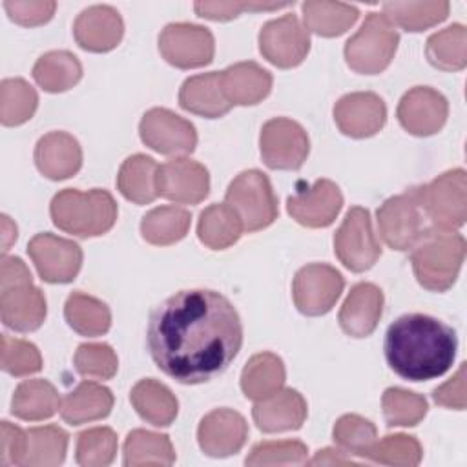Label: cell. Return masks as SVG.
<instances>
[{
  "label": "cell",
  "mask_w": 467,
  "mask_h": 467,
  "mask_svg": "<svg viewBox=\"0 0 467 467\" xmlns=\"http://www.w3.org/2000/svg\"><path fill=\"white\" fill-rule=\"evenodd\" d=\"M310 465H343V463H356L350 456H347L345 451L341 449H332V447H327V449H321L316 452V456L312 460H308Z\"/></svg>",
  "instance_id": "cell-54"
},
{
  "label": "cell",
  "mask_w": 467,
  "mask_h": 467,
  "mask_svg": "<svg viewBox=\"0 0 467 467\" xmlns=\"http://www.w3.org/2000/svg\"><path fill=\"white\" fill-rule=\"evenodd\" d=\"M383 416L389 427H414L427 414V400L412 390L389 387L381 398Z\"/></svg>",
  "instance_id": "cell-44"
},
{
  "label": "cell",
  "mask_w": 467,
  "mask_h": 467,
  "mask_svg": "<svg viewBox=\"0 0 467 467\" xmlns=\"http://www.w3.org/2000/svg\"><path fill=\"white\" fill-rule=\"evenodd\" d=\"M292 4H261V2H195L193 9L201 18L224 22L239 16L243 11H274Z\"/></svg>",
  "instance_id": "cell-50"
},
{
  "label": "cell",
  "mask_w": 467,
  "mask_h": 467,
  "mask_svg": "<svg viewBox=\"0 0 467 467\" xmlns=\"http://www.w3.org/2000/svg\"><path fill=\"white\" fill-rule=\"evenodd\" d=\"M465 259V239L456 230L429 226L414 244L410 263L418 283L431 292L449 290Z\"/></svg>",
  "instance_id": "cell-4"
},
{
  "label": "cell",
  "mask_w": 467,
  "mask_h": 467,
  "mask_svg": "<svg viewBox=\"0 0 467 467\" xmlns=\"http://www.w3.org/2000/svg\"><path fill=\"white\" fill-rule=\"evenodd\" d=\"M64 317L67 325L80 336L97 337L104 336L111 327L109 306L80 290L67 296L64 305Z\"/></svg>",
  "instance_id": "cell-33"
},
{
  "label": "cell",
  "mask_w": 467,
  "mask_h": 467,
  "mask_svg": "<svg viewBox=\"0 0 467 467\" xmlns=\"http://www.w3.org/2000/svg\"><path fill=\"white\" fill-rule=\"evenodd\" d=\"M117 434L109 427L86 429L77 436V463L82 467H106L117 454Z\"/></svg>",
  "instance_id": "cell-45"
},
{
  "label": "cell",
  "mask_w": 467,
  "mask_h": 467,
  "mask_svg": "<svg viewBox=\"0 0 467 467\" xmlns=\"http://www.w3.org/2000/svg\"><path fill=\"white\" fill-rule=\"evenodd\" d=\"M47 314L44 292L33 285L29 268L20 257H2L0 265V317L16 332L40 328Z\"/></svg>",
  "instance_id": "cell-5"
},
{
  "label": "cell",
  "mask_w": 467,
  "mask_h": 467,
  "mask_svg": "<svg viewBox=\"0 0 467 467\" xmlns=\"http://www.w3.org/2000/svg\"><path fill=\"white\" fill-rule=\"evenodd\" d=\"M385 359L403 379L427 381L443 376L456 358L452 327L427 314L400 316L385 334Z\"/></svg>",
  "instance_id": "cell-2"
},
{
  "label": "cell",
  "mask_w": 467,
  "mask_h": 467,
  "mask_svg": "<svg viewBox=\"0 0 467 467\" xmlns=\"http://www.w3.org/2000/svg\"><path fill=\"white\" fill-rule=\"evenodd\" d=\"M334 252L350 272H365L374 266L381 255V246L372 230L370 212L363 206H352L334 234Z\"/></svg>",
  "instance_id": "cell-10"
},
{
  "label": "cell",
  "mask_w": 467,
  "mask_h": 467,
  "mask_svg": "<svg viewBox=\"0 0 467 467\" xmlns=\"http://www.w3.org/2000/svg\"><path fill=\"white\" fill-rule=\"evenodd\" d=\"M179 104L182 109L206 119H219L232 109V104L223 93L219 71L186 78L179 89Z\"/></svg>",
  "instance_id": "cell-27"
},
{
  "label": "cell",
  "mask_w": 467,
  "mask_h": 467,
  "mask_svg": "<svg viewBox=\"0 0 467 467\" xmlns=\"http://www.w3.org/2000/svg\"><path fill=\"white\" fill-rule=\"evenodd\" d=\"M140 140L162 155H186L197 146L195 126L166 108L148 109L139 122Z\"/></svg>",
  "instance_id": "cell-15"
},
{
  "label": "cell",
  "mask_w": 467,
  "mask_h": 467,
  "mask_svg": "<svg viewBox=\"0 0 467 467\" xmlns=\"http://www.w3.org/2000/svg\"><path fill=\"white\" fill-rule=\"evenodd\" d=\"M146 343L153 363L184 385L223 374L243 345L235 306L215 290H179L150 312Z\"/></svg>",
  "instance_id": "cell-1"
},
{
  "label": "cell",
  "mask_w": 467,
  "mask_h": 467,
  "mask_svg": "<svg viewBox=\"0 0 467 467\" xmlns=\"http://www.w3.org/2000/svg\"><path fill=\"white\" fill-rule=\"evenodd\" d=\"M35 164L38 171L51 181L69 179L82 166V148L73 135L49 131L42 135L35 146Z\"/></svg>",
  "instance_id": "cell-25"
},
{
  "label": "cell",
  "mask_w": 467,
  "mask_h": 467,
  "mask_svg": "<svg viewBox=\"0 0 467 467\" xmlns=\"http://www.w3.org/2000/svg\"><path fill=\"white\" fill-rule=\"evenodd\" d=\"M343 288L345 279L339 270L325 263H310L294 275V305L305 316H323L332 310Z\"/></svg>",
  "instance_id": "cell-13"
},
{
  "label": "cell",
  "mask_w": 467,
  "mask_h": 467,
  "mask_svg": "<svg viewBox=\"0 0 467 467\" xmlns=\"http://www.w3.org/2000/svg\"><path fill=\"white\" fill-rule=\"evenodd\" d=\"M159 164L150 155L128 157L117 173V188L124 199L135 204H150L159 197Z\"/></svg>",
  "instance_id": "cell-29"
},
{
  "label": "cell",
  "mask_w": 467,
  "mask_h": 467,
  "mask_svg": "<svg viewBox=\"0 0 467 467\" xmlns=\"http://www.w3.org/2000/svg\"><path fill=\"white\" fill-rule=\"evenodd\" d=\"M60 410V398L47 379H24L13 394L11 412L26 421H40Z\"/></svg>",
  "instance_id": "cell-34"
},
{
  "label": "cell",
  "mask_w": 467,
  "mask_h": 467,
  "mask_svg": "<svg viewBox=\"0 0 467 467\" xmlns=\"http://www.w3.org/2000/svg\"><path fill=\"white\" fill-rule=\"evenodd\" d=\"M383 301V292L374 283L354 285L337 314L341 330L352 337L370 336L381 319Z\"/></svg>",
  "instance_id": "cell-23"
},
{
  "label": "cell",
  "mask_w": 467,
  "mask_h": 467,
  "mask_svg": "<svg viewBox=\"0 0 467 467\" xmlns=\"http://www.w3.org/2000/svg\"><path fill=\"white\" fill-rule=\"evenodd\" d=\"M376 215L381 239L389 248L398 252L412 250L431 226L412 188L389 197L378 208Z\"/></svg>",
  "instance_id": "cell-9"
},
{
  "label": "cell",
  "mask_w": 467,
  "mask_h": 467,
  "mask_svg": "<svg viewBox=\"0 0 467 467\" xmlns=\"http://www.w3.org/2000/svg\"><path fill=\"white\" fill-rule=\"evenodd\" d=\"M192 213L181 206H157L140 221L142 239L155 246H168L186 237Z\"/></svg>",
  "instance_id": "cell-37"
},
{
  "label": "cell",
  "mask_w": 467,
  "mask_h": 467,
  "mask_svg": "<svg viewBox=\"0 0 467 467\" xmlns=\"http://www.w3.org/2000/svg\"><path fill=\"white\" fill-rule=\"evenodd\" d=\"M263 162L272 170H299L308 157L310 139L305 128L286 117L263 124L259 135Z\"/></svg>",
  "instance_id": "cell-11"
},
{
  "label": "cell",
  "mask_w": 467,
  "mask_h": 467,
  "mask_svg": "<svg viewBox=\"0 0 467 467\" xmlns=\"http://www.w3.org/2000/svg\"><path fill=\"white\" fill-rule=\"evenodd\" d=\"M75 370L91 379H111L117 374L119 359L108 343H82L73 356Z\"/></svg>",
  "instance_id": "cell-48"
},
{
  "label": "cell",
  "mask_w": 467,
  "mask_h": 467,
  "mask_svg": "<svg viewBox=\"0 0 467 467\" xmlns=\"http://www.w3.org/2000/svg\"><path fill=\"white\" fill-rule=\"evenodd\" d=\"M425 55L441 71H460L467 64V27L463 24L447 26L427 38Z\"/></svg>",
  "instance_id": "cell-40"
},
{
  "label": "cell",
  "mask_w": 467,
  "mask_h": 467,
  "mask_svg": "<svg viewBox=\"0 0 467 467\" xmlns=\"http://www.w3.org/2000/svg\"><path fill=\"white\" fill-rule=\"evenodd\" d=\"M305 27L314 31L319 36H339L350 29L358 16L359 9L343 2H303L301 4Z\"/></svg>",
  "instance_id": "cell-36"
},
{
  "label": "cell",
  "mask_w": 467,
  "mask_h": 467,
  "mask_svg": "<svg viewBox=\"0 0 467 467\" xmlns=\"http://www.w3.org/2000/svg\"><path fill=\"white\" fill-rule=\"evenodd\" d=\"M332 438L347 454L363 456V452L376 441L378 429L370 420L359 414H345L334 423Z\"/></svg>",
  "instance_id": "cell-46"
},
{
  "label": "cell",
  "mask_w": 467,
  "mask_h": 467,
  "mask_svg": "<svg viewBox=\"0 0 467 467\" xmlns=\"http://www.w3.org/2000/svg\"><path fill=\"white\" fill-rule=\"evenodd\" d=\"M159 195L179 204H197L210 193L208 170L188 157H175L159 166Z\"/></svg>",
  "instance_id": "cell-19"
},
{
  "label": "cell",
  "mask_w": 467,
  "mask_h": 467,
  "mask_svg": "<svg viewBox=\"0 0 467 467\" xmlns=\"http://www.w3.org/2000/svg\"><path fill=\"white\" fill-rule=\"evenodd\" d=\"M412 192L434 228L458 230L467 219V175L463 168L447 170L427 184L412 186Z\"/></svg>",
  "instance_id": "cell-7"
},
{
  "label": "cell",
  "mask_w": 467,
  "mask_h": 467,
  "mask_svg": "<svg viewBox=\"0 0 467 467\" xmlns=\"http://www.w3.org/2000/svg\"><path fill=\"white\" fill-rule=\"evenodd\" d=\"M26 452L22 465L26 467H55L60 465L67 452L69 436L58 425L31 427L26 431Z\"/></svg>",
  "instance_id": "cell-38"
},
{
  "label": "cell",
  "mask_w": 467,
  "mask_h": 467,
  "mask_svg": "<svg viewBox=\"0 0 467 467\" xmlns=\"http://www.w3.org/2000/svg\"><path fill=\"white\" fill-rule=\"evenodd\" d=\"M449 2H385L383 15L396 27L400 26L405 31H423L440 22H443L449 15Z\"/></svg>",
  "instance_id": "cell-41"
},
{
  "label": "cell",
  "mask_w": 467,
  "mask_h": 467,
  "mask_svg": "<svg viewBox=\"0 0 467 467\" xmlns=\"http://www.w3.org/2000/svg\"><path fill=\"white\" fill-rule=\"evenodd\" d=\"M400 44V33L383 13H368L361 27L345 44V60L361 75H376L389 67Z\"/></svg>",
  "instance_id": "cell-6"
},
{
  "label": "cell",
  "mask_w": 467,
  "mask_h": 467,
  "mask_svg": "<svg viewBox=\"0 0 467 467\" xmlns=\"http://www.w3.org/2000/svg\"><path fill=\"white\" fill-rule=\"evenodd\" d=\"M124 465H171L175 451L168 434H159L144 429H133L122 445Z\"/></svg>",
  "instance_id": "cell-39"
},
{
  "label": "cell",
  "mask_w": 467,
  "mask_h": 467,
  "mask_svg": "<svg viewBox=\"0 0 467 467\" xmlns=\"http://www.w3.org/2000/svg\"><path fill=\"white\" fill-rule=\"evenodd\" d=\"M224 202L239 215L244 232H257L270 226L279 213L272 182L259 170L241 171L228 184Z\"/></svg>",
  "instance_id": "cell-8"
},
{
  "label": "cell",
  "mask_w": 467,
  "mask_h": 467,
  "mask_svg": "<svg viewBox=\"0 0 467 467\" xmlns=\"http://www.w3.org/2000/svg\"><path fill=\"white\" fill-rule=\"evenodd\" d=\"M4 9L7 11L9 18L20 26H40L51 20L57 4L53 0H5Z\"/></svg>",
  "instance_id": "cell-51"
},
{
  "label": "cell",
  "mask_w": 467,
  "mask_h": 467,
  "mask_svg": "<svg viewBox=\"0 0 467 467\" xmlns=\"http://www.w3.org/2000/svg\"><path fill=\"white\" fill-rule=\"evenodd\" d=\"M26 431L4 420L0 423V465H22L26 452Z\"/></svg>",
  "instance_id": "cell-52"
},
{
  "label": "cell",
  "mask_w": 467,
  "mask_h": 467,
  "mask_svg": "<svg viewBox=\"0 0 467 467\" xmlns=\"http://www.w3.org/2000/svg\"><path fill=\"white\" fill-rule=\"evenodd\" d=\"M159 51L168 64L179 69H193L208 66L213 60L215 40L204 26L173 22L161 31Z\"/></svg>",
  "instance_id": "cell-12"
},
{
  "label": "cell",
  "mask_w": 467,
  "mask_h": 467,
  "mask_svg": "<svg viewBox=\"0 0 467 467\" xmlns=\"http://www.w3.org/2000/svg\"><path fill=\"white\" fill-rule=\"evenodd\" d=\"M306 414V401L296 389H279L272 396L255 401L252 409V418L257 429L268 434L301 429Z\"/></svg>",
  "instance_id": "cell-24"
},
{
  "label": "cell",
  "mask_w": 467,
  "mask_h": 467,
  "mask_svg": "<svg viewBox=\"0 0 467 467\" xmlns=\"http://www.w3.org/2000/svg\"><path fill=\"white\" fill-rule=\"evenodd\" d=\"M27 254L46 283H71L82 266V248L71 241L55 234H36L29 244Z\"/></svg>",
  "instance_id": "cell-16"
},
{
  "label": "cell",
  "mask_w": 467,
  "mask_h": 467,
  "mask_svg": "<svg viewBox=\"0 0 467 467\" xmlns=\"http://www.w3.org/2000/svg\"><path fill=\"white\" fill-rule=\"evenodd\" d=\"M449 102L434 88L414 86L398 102L396 117L405 131L416 137L438 133L447 120Z\"/></svg>",
  "instance_id": "cell-18"
},
{
  "label": "cell",
  "mask_w": 467,
  "mask_h": 467,
  "mask_svg": "<svg viewBox=\"0 0 467 467\" xmlns=\"http://www.w3.org/2000/svg\"><path fill=\"white\" fill-rule=\"evenodd\" d=\"M33 78L44 91L62 93L78 84L82 78V64L66 49L47 51L35 62Z\"/></svg>",
  "instance_id": "cell-32"
},
{
  "label": "cell",
  "mask_w": 467,
  "mask_h": 467,
  "mask_svg": "<svg viewBox=\"0 0 467 467\" xmlns=\"http://www.w3.org/2000/svg\"><path fill=\"white\" fill-rule=\"evenodd\" d=\"M248 438L246 420L234 409H213L197 427V441L204 454L226 458L239 452Z\"/></svg>",
  "instance_id": "cell-21"
},
{
  "label": "cell",
  "mask_w": 467,
  "mask_h": 467,
  "mask_svg": "<svg viewBox=\"0 0 467 467\" xmlns=\"http://www.w3.org/2000/svg\"><path fill=\"white\" fill-rule=\"evenodd\" d=\"M334 120L347 137H372L387 122V106L383 99L372 91L347 93L334 106Z\"/></svg>",
  "instance_id": "cell-20"
},
{
  "label": "cell",
  "mask_w": 467,
  "mask_h": 467,
  "mask_svg": "<svg viewBox=\"0 0 467 467\" xmlns=\"http://www.w3.org/2000/svg\"><path fill=\"white\" fill-rule=\"evenodd\" d=\"M308 447L299 440L259 441L252 447L244 463L250 467L259 465H301L306 463Z\"/></svg>",
  "instance_id": "cell-47"
},
{
  "label": "cell",
  "mask_w": 467,
  "mask_h": 467,
  "mask_svg": "<svg viewBox=\"0 0 467 467\" xmlns=\"http://www.w3.org/2000/svg\"><path fill=\"white\" fill-rule=\"evenodd\" d=\"M432 400L447 409H456V410H463L467 405V398H465V363L460 365V368L456 370V374L445 381L443 385L436 387L432 390Z\"/></svg>",
  "instance_id": "cell-53"
},
{
  "label": "cell",
  "mask_w": 467,
  "mask_h": 467,
  "mask_svg": "<svg viewBox=\"0 0 467 467\" xmlns=\"http://www.w3.org/2000/svg\"><path fill=\"white\" fill-rule=\"evenodd\" d=\"M2 254H5L11 243L16 241V224L7 215H2Z\"/></svg>",
  "instance_id": "cell-55"
},
{
  "label": "cell",
  "mask_w": 467,
  "mask_h": 467,
  "mask_svg": "<svg viewBox=\"0 0 467 467\" xmlns=\"http://www.w3.org/2000/svg\"><path fill=\"white\" fill-rule=\"evenodd\" d=\"M343 206V193L330 179L312 184L297 182L294 195L286 199V212L306 228H325L334 223Z\"/></svg>",
  "instance_id": "cell-17"
},
{
  "label": "cell",
  "mask_w": 467,
  "mask_h": 467,
  "mask_svg": "<svg viewBox=\"0 0 467 467\" xmlns=\"http://www.w3.org/2000/svg\"><path fill=\"white\" fill-rule=\"evenodd\" d=\"M243 223L239 215L226 202L210 204L199 215L197 237L212 250H226L235 244L243 234Z\"/></svg>",
  "instance_id": "cell-35"
},
{
  "label": "cell",
  "mask_w": 467,
  "mask_h": 467,
  "mask_svg": "<svg viewBox=\"0 0 467 467\" xmlns=\"http://www.w3.org/2000/svg\"><path fill=\"white\" fill-rule=\"evenodd\" d=\"M2 370L15 376H29L42 368V356L36 345L26 339L2 334Z\"/></svg>",
  "instance_id": "cell-49"
},
{
  "label": "cell",
  "mask_w": 467,
  "mask_h": 467,
  "mask_svg": "<svg viewBox=\"0 0 467 467\" xmlns=\"http://www.w3.org/2000/svg\"><path fill=\"white\" fill-rule=\"evenodd\" d=\"M259 51L281 69L296 67L310 51L308 29L292 13L268 20L259 31Z\"/></svg>",
  "instance_id": "cell-14"
},
{
  "label": "cell",
  "mask_w": 467,
  "mask_h": 467,
  "mask_svg": "<svg viewBox=\"0 0 467 467\" xmlns=\"http://www.w3.org/2000/svg\"><path fill=\"white\" fill-rule=\"evenodd\" d=\"M221 88L232 106H254L268 97L272 89V75L257 62L246 60L219 71Z\"/></svg>",
  "instance_id": "cell-26"
},
{
  "label": "cell",
  "mask_w": 467,
  "mask_h": 467,
  "mask_svg": "<svg viewBox=\"0 0 467 467\" xmlns=\"http://www.w3.org/2000/svg\"><path fill=\"white\" fill-rule=\"evenodd\" d=\"M38 106V95L24 78H4L0 84V120L4 126L27 122Z\"/></svg>",
  "instance_id": "cell-42"
},
{
  "label": "cell",
  "mask_w": 467,
  "mask_h": 467,
  "mask_svg": "<svg viewBox=\"0 0 467 467\" xmlns=\"http://www.w3.org/2000/svg\"><path fill=\"white\" fill-rule=\"evenodd\" d=\"M124 35L120 13L106 4H95L78 13L73 24L77 44L93 53H106L119 46Z\"/></svg>",
  "instance_id": "cell-22"
},
{
  "label": "cell",
  "mask_w": 467,
  "mask_h": 467,
  "mask_svg": "<svg viewBox=\"0 0 467 467\" xmlns=\"http://www.w3.org/2000/svg\"><path fill=\"white\" fill-rule=\"evenodd\" d=\"M113 409V394L97 381H82L60 400V416L69 425L106 418Z\"/></svg>",
  "instance_id": "cell-28"
},
{
  "label": "cell",
  "mask_w": 467,
  "mask_h": 467,
  "mask_svg": "<svg viewBox=\"0 0 467 467\" xmlns=\"http://www.w3.org/2000/svg\"><path fill=\"white\" fill-rule=\"evenodd\" d=\"M53 224L77 237H97L109 232L117 221V202L106 190H60L49 204Z\"/></svg>",
  "instance_id": "cell-3"
},
{
  "label": "cell",
  "mask_w": 467,
  "mask_h": 467,
  "mask_svg": "<svg viewBox=\"0 0 467 467\" xmlns=\"http://www.w3.org/2000/svg\"><path fill=\"white\" fill-rule=\"evenodd\" d=\"M423 449L421 443L409 434H387L381 440H376L361 458L381 463V465H400V467H414L421 462Z\"/></svg>",
  "instance_id": "cell-43"
},
{
  "label": "cell",
  "mask_w": 467,
  "mask_h": 467,
  "mask_svg": "<svg viewBox=\"0 0 467 467\" xmlns=\"http://www.w3.org/2000/svg\"><path fill=\"white\" fill-rule=\"evenodd\" d=\"M130 400L137 414L155 427H168L179 412L175 394L164 383L151 378L137 381L130 392Z\"/></svg>",
  "instance_id": "cell-30"
},
{
  "label": "cell",
  "mask_w": 467,
  "mask_h": 467,
  "mask_svg": "<svg viewBox=\"0 0 467 467\" xmlns=\"http://www.w3.org/2000/svg\"><path fill=\"white\" fill-rule=\"evenodd\" d=\"M286 370L283 359L274 352L254 354L241 372V390L248 400L261 401L283 389Z\"/></svg>",
  "instance_id": "cell-31"
}]
</instances>
